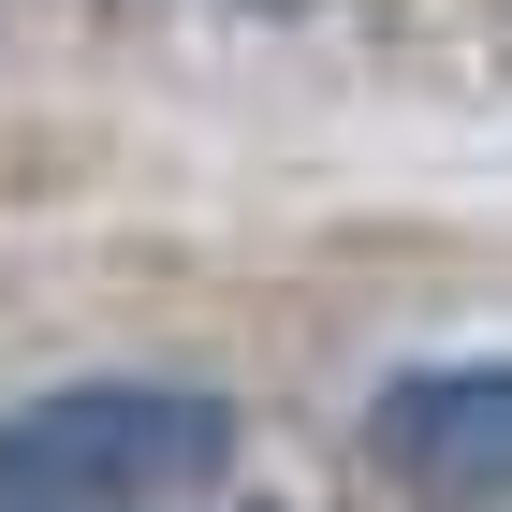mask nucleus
<instances>
[{"label": "nucleus", "mask_w": 512, "mask_h": 512, "mask_svg": "<svg viewBox=\"0 0 512 512\" xmlns=\"http://www.w3.org/2000/svg\"><path fill=\"white\" fill-rule=\"evenodd\" d=\"M235 483V395L103 366L0 410V512H205Z\"/></svg>", "instance_id": "nucleus-1"}, {"label": "nucleus", "mask_w": 512, "mask_h": 512, "mask_svg": "<svg viewBox=\"0 0 512 512\" xmlns=\"http://www.w3.org/2000/svg\"><path fill=\"white\" fill-rule=\"evenodd\" d=\"M366 483L410 512H512V352H425L366 395Z\"/></svg>", "instance_id": "nucleus-2"}, {"label": "nucleus", "mask_w": 512, "mask_h": 512, "mask_svg": "<svg viewBox=\"0 0 512 512\" xmlns=\"http://www.w3.org/2000/svg\"><path fill=\"white\" fill-rule=\"evenodd\" d=\"M205 512H278V498H205Z\"/></svg>", "instance_id": "nucleus-3"}]
</instances>
